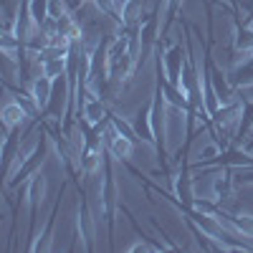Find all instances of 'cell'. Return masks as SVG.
<instances>
[{
  "mask_svg": "<svg viewBox=\"0 0 253 253\" xmlns=\"http://www.w3.org/2000/svg\"><path fill=\"white\" fill-rule=\"evenodd\" d=\"M3 117H5V126H15V124L23 122L26 112H23V107H20V101H18V104H8Z\"/></svg>",
  "mask_w": 253,
  "mask_h": 253,
  "instance_id": "cell-1",
  "label": "cell"
},
{
  "mask_svg": "<svg viewBox=\"0 0 253 253\" xmlns=\"http://www.w3.org/2000/svg\"><path fill=\"white\" fill-rule=\"evenodd\" d=\"M112 152H114V157H129L132 155V142H129V137H114V142H112Z\"/></svg>",
  "mask_w": 253,
  "mask_h": 253,
  "instance_id": "cell-2",
  "label": "cell"
},
{
  "mask_svg": "<svg viewBox=\"0 0 253 253\" xmlns=\"http://www.w3.org/2000/svg\"><path fill=\"white\" fill-rule=\"evenodd\" d=\"M236 228L241 230L243 236H251V238H253V218H251V215H241V218H236Z\"/></svg>",
  "mask_w": 253,
  "mask_h": 253,
  "instance_id": "cell-3",
  "label": "cell"
}]
</instances>
